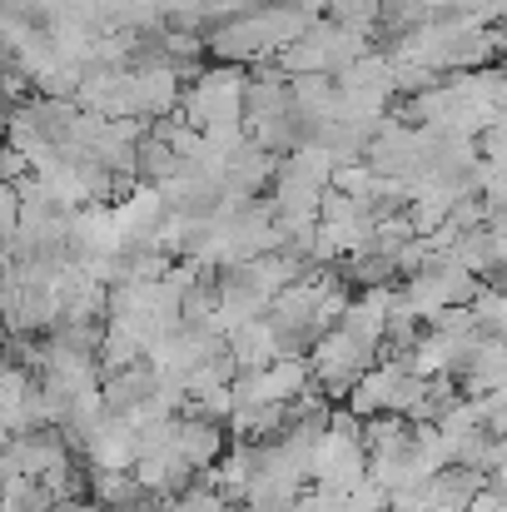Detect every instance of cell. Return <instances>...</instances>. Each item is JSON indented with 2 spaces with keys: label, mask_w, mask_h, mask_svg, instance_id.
<instances>
[{
  "label": "cell",
  "mask_w": 507,
  "mask_h": 512,
  "mask_svg": "<svg viewBox=\"0 0 507 512\" xmlns=\"http://www.w3.org/2000/svg\"><path fill=\"white\" fill-rule=\"evenodd\" d=\"M174 448H179V458H184L189 468L209 473V468L224 458V428H219V418H204V413L179 418V428H174Z\"/></svg>",
  "instance_id": "6da1fadb"
},
{
  "label": "cell",
  "mask_w": 507,
  "mask_h": 512,
  "mask_svg": "<svg viewBox=\"0 0 507 512\" xmlns=\"http://www.w3.org/2000/svg\"><path fill=\"white\" fill-rule=\"evenodd\" d=\"M478 403H483L488 433H503V438H507V388H493V393H483Z\"/></svg>",
  "instance_id": "7a4b0ae2"
}]
</instances>
